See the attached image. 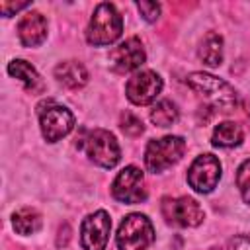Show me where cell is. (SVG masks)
<instances>
[{
  "mask_svg": "<svg viewBox=\"0 0 250 250\" xmlns=\"http://www.w3.org/2000/svg\"><path fill=\"white\" fill-rule=\"evenodd\" d=\"M248 115H250V104H248Z\"/></svg>",
  "mask_w": 250,
  "mask_h": 250,
  "instance_id": "d4e9b609",
  "label": "cell"
},
{
  "mask_svg": "<svg viewBox=\"0 0 250 250\" xmlns=\"http://www.w3.org/2000/svg\"><path fill=\"white\" fill-rule=\"evenodd\" d=\"M236 186L246 203H250V160H244L236 174Z\"/></svg>",
  "mask_w": 250,
  "mask_h": 250,
  "instance_id": "44dd1931",
  "label": "cell"
},
{
  "mask_svg": "<svg viewBox=\"0 0 250 250\" xmlns=\"http://www.w3.org/2000/svg\"><path fill=\"white\" fill-rule=\"evenodd\" d=\"M186 150V141L178 135H166L162 139H152L145 150V164L150 172L158 174L176 164Z\"/></svg>",
  "mask_w": 250,
  "mask_h": 250,
  "instance_id": "277c9868",
  "label": "cell"
},
{
  "mask_svg": "<svg viewBox=\"0 0 250 250\" xmlns=\"http://www.w3.org/2000/svg\"><path fill=\"white\" fill-rule=\"evenodd\" d=\"M119 250H146L154 242V229L146 215L131 213L127 215L115 234Z\"/></svg>",
  "mask_w": 250,
  "mask_h": 250,
  "instance_id": "3957f363",
  "label": "cell"
},
{
  "mask_svg": "<svg viewBox=\"0 0 250 250\" xmlns=\"http://www.w3.org/2000/svg\"><path fill=\"white\" fill-rule=\"evenodd\" d=\"M188 84L221 111H232L238 105L236 90L229 82H225L209 72H191L188 76Z\"/></svg>",
  "mask_w": 250,
  "mask_h": 250,
  "instance_id": "7a4b0ae2",
  "label": "cell"
},
{
  "mask_svg": "<svg viewBox=\"0 0 250 250\" xmlns=\"http://www.w3.org/2000/svg\"><path fill=\"white\" fill-rule=\"evenodd\" d=\"M39 125L47 143H57L74 129V115L68 107L53 102L39 105Z\"/></svg>",
  "mask_w": 250,
  "mask_h": 250,
  "instance_id": "8992f818",
  "label": "cell"
},
{
  "mask_svg": "<svg viewBox=\"0 0 250 250\" xmlns=\"http://www.w3.org/2000/svg\"><path fill=\"white\" fill-rule=\"evenodd\" d=\"M12 225L18 234H33L41 229V215L33 207H21L12 215Z\"/></svg>",
  "mask_w": 250,
  "mask_h": 250,
  "instance_id": "ac0fdd59",
  "label": "cell"
},
{
  "mask_svg": "<svg viewBox=\"0 0 250 250\" xmlns=\"http://www.w3.org/2000/svg\"><path fill=\"white\" fill-rule=\"evenodd\" d=\"M197 55L203 61V64L213 66V68L219 66L223 62V37L219 33H215V31H209L203 37Z\"/></svg>",
  "mask_w": 250,
  "mask_h": 250,
  "instance_id": "e0dca14e",
  "label": "cell"
},
{
  "mask_svg": "<svg viewBox=\"0 0 250 250\" xmlns=\"http://www.w3.org/2000/svg\"><path fill=\"white\" fill-rule=\"evenodd\" d=\"M244 139V131L238 123L234 121H223L219 123L215 129H213V145L215 146H221V148H232V146H238Z\"/></svg>",
  "mask_w": 250,
  "mask_h": 250,
  "instance_id": "2e32d148",
  "label": "cell"
},
{
  "mask_svg": "<svg viewBox=\"0 0 250 250\" xmlns=\"http://www.w3.org/2000/svg\"><path fill=\"white\" fill-rule=\"evenodd\" d=\"M160 92H162V78L154 70H139L125 84V94L129 102L135 105L152 104Z\"/></svg>",
  "mask_w": 250,
  "mask_h": 250,
  "instance_id": "9c48e42d",
  "label": "cell"
},
{
  "mask_svg": "<svg viewBox=\"0 0 250 250\" xmlns=\"http://www.w3.org/2000/svg\"><path fill=\"white\" fill-rule=\"evenodd\" d=\"M219 180H221V162L213 154H199L188 170V184L197 193L213 191Z\"/></svg>",
  "mask_w": 250,
  "mask_h": 250,
  "instance_id": "52a82bcc",
  "label": "cell"
},
{
  "mask_svg": "<svg viewBox=\"0 0 250 250\" xmlns=\"http://www.w3.org/2000/svg\"><path fill=\"white\" fill-rule=\"evenodd\" d=\"M150 121L156 127H170L178 121V107L170 100H160L150 111Z\"/></svg>",
  "mask_w": 250,
  "mask_h": 250,
  "instance_id": "d6986e66",
  "label": "cell"
},
{
  "mask_svg": "<svg viewBox=\"0 0 250 250\" xmlns=\"http://www.w3.org/2000/svg\"><path fill=\"white\" fill-rule=\"evenodd\" d=\"M145 61H146V53L139 37H129L109 51V66L117 74H127L131 70H137Z\"/></svg>",
  "mask_w": 250,
  "mask_h": 250,
  "instance_id": "7c38bea8",
  "label": "cell"
},
{
  "mask_svg": "<svg viewBox=\"0 0 250 250\" xmlns=\"http://www.w3.org/2000/svg\"><path fill=\"white\" fill-rule=\"evenodd\" d=\"M137 8H139L141 16H143L146 21H156L158 16H160V4H158V2L143 0V2H137Z\"/></svg>",
  "mask_w": 250,
  "mask_h": 250,
  "instance_id": "7402d4cb",
  "label": "cell"
},
{
  "mask_svg": "<svg viewBox=\"0 0 250 250\" xmlns=\"http://www.w3.org/2000/svg\"><path fill=\"white\" fill-rule=\"evenodd\" d=\"M229 250H250V236H236L230 240Z\"/></svg>",
  "mask_w": 250,
  "mask_h": 250,
  "instance_id": "cb8c5ba5",
  "label": "cell"
},
{
  "mask_svg": "<svg viewBox=\"0 0 250 250\" xmlns=\"http://www.w3.org/2000/svg\"><path fill=\"white\" fill-rule=\"evenodd\" d=\"M8 74L21 80V84L25 86V90L29 92H41L43 90V82H41V76L37 74V70L23 59H14L10 64H8Z\"/></svg>",
  "mask_w": 250,
  "mask_h": 250,
  "instance_id": "9a60e30c",
  "label": "cell"
},
{
  "mask_svg": "<svg viewBox=\"0 0 250 250\" xmlns=\"http://www.w3.org/2000/svg\"><path fill=\"white\" fill-rule=\"evenodd\" d=\"M55 78L62 86L70 90H78L88 82V70L78 61H62L55 66Z\"/></svg>",
  "mask_w": 250,
  "mask_h": 250,
  "instance_id": "5bb4252c",
  "label": "cell"
},
{
  "mask_svg": "<svg viewBox=\"0 0 250 250\" xmlns=\"http://www.w3.org/2000/svg\"><path fill=\"white\" fill-rule=\"evenodd\" d=\"M18 37L23 47H37L47 37V20L39 12L25 14L18 23Z\"/></svg>",
  "mask_w": 250,
  "mask_h": 250,
  "instance_id": "4fadbf2b",
  "label": "cell"
},
{
  "mask_svg": "<svg viewBox=\"0 0 250 250\" xmlns=\"http://www.w3.org/2000/svg\"><path fill=\"white\" fill-rule=\"evenodd\" d=\"M123 31V18L119 16L117 8L109 2H102L96 6L88 29H86V41L94 47L111 45L121 37Z\"/></svg>",
  "mask_w": 250,
  "mask_h": 250,
  "instance_id": "6da1fadb",
  "label": "cell"
},
{
  "mask_svg": "<svg viewBox=\"0 0 250 250\" xmlns=\"http://www.w3.org/2000/svg\"><path fill=\"white\" fill-rule=\"evenodd\" d=\"M84 143L80 145L86 152V156L102 166V168H113L119 158H121V148H119V143L115 141V137L105 131V129H94L90 131L84 139Z\"/></svg>",
  "mask_w": 250,
  "mask_h": 250,
  "instance_id": "5b68a950",
  "label": "cell"
},
{
  "mask_svg": "<svg viewBox=\"0 0 250 250\" xmlns=\"http://www.w3.org/2000/svg\"><path fill=\"white\" fill-rule=\"evenodd\" d=\"M111 195L121 203H141L146 199L143 172L137 166H125L111 184Z\"/></svg>",
  "mask_w": 250,
  "mask_h": 250,
  "instance_id": "8fae6325",
  "label": "cell"
},
{
  "mask_svg": "<svg viewBox=\"0 0 250 250\" xmlns=\"http://www.w3.org/2000/svg\"><path fill=\"white\" fill-rule=\"evenodd\" d=\"M111 230V219L109 215L100 209L96 213H90L80 227V242L84 250H105Z\"/></svg>",
  "mask_w": 250,
  "mask_h": 250,
  "instance_id": "30bf717a",
  "label": "cell"
},
{
  "mask_svg": "<svg viewBox=\"0 0 250 250\" xmlns=\"http://www.w3.org/2000/svg\"><path fill=\"white\" fill-rule=\"evenodd\" d=\"M121 129L129 137H139L145 131V125H143V121L135 113L125 111V113H121Z\"/></svg>",
  "mask_w": 250,
  "mask_h": 250,
  "instance_id": "ffe728a7",
  "label": "cell"
},
{
  "mask_svg": "<svg viewBox=\"0 0 250 250\" xmlns=\"http://www.w3.org/2000/svg\"><path fill=\"white\" fill-rule=\"evenodd\" d=\"M162 215L170 225H176V227H197L203 221V209L195 199L188 195L176 197V199L164 197Z\"/></svg>",
  "mask_w": 250,
  "mask_h": 250,
  "instance_id": "ba28073f",
  "label": "cell"
},
{
  "mask_svg": "<svg viewBox=\"0 0 250 250\" xmlns=\"http://www.w3.org/2000/svg\"><path fill=\"white\" fill-rule=\"evenodd\" d=\"M27 6H29V2H20V4H8V2H2V4H0V12L4 14V18H10L14 12L23 10V8H27Z\"/></svg>",
  "mask_w": 250,
  "mask_h": 250,
  "instance_id": "603a6c76",
  "label": "cell"
}]
</instances>
